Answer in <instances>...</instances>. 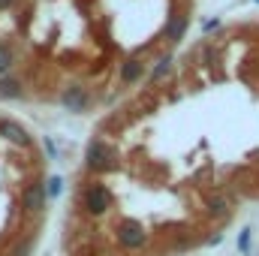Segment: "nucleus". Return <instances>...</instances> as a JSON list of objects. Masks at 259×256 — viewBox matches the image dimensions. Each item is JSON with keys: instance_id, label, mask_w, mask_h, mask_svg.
I'll return each instance as SVG.
<instances>
[{"instance_id": "9d476101", "label": "nucleus", "mask_w": 259, "mask_h": 256, "mask_svg": "<svg viewBox=\"0 0 259 256\" xmlns=\"http://www.w3.org/2000/svg\"><path fill=\"white\" fill-rule=\"evenodd\" d=\"M24 97V84L15 75H3L0 78V100H21Z\"/></svg>"}, {"instance_id": "20e7f679", "label": "nucleus", "mask_w": 259, "mask_h": 256, "mask_svg": "<svg viewBox=\"0 0 259 256\" xmlns=\"http://www.w3.org/2000/svg\"><path fill=\"white\" fill-rule=\"evenodd\" d=\"M58 103L64 106L66 112H72V115H84V112L91 109V91H88L84 84L72 81V84H66L64 91H61Z\"/></svg>"}, {"instance_id": "a211bd4d", "label": "nucleus", "mask_w": 259, "mask_h": 256, "mask_svg": "<svg viewBox=\"0 0 259 256\" xmlns=\"http://www.w3.org/2000/svg\"><path fill=\"white\" fill-rule=\"evenodd\" d=\"M256 3H259V0H256Z\"/></svg>"}, {"instance_id": "4468645a", "label": "nucleus", "mask_w": 259, "mask_h": 256, "mask_svg": "<svg viewBox=\"0 0 259 256\" xmlns=\"http://www.w3.org/2000/svg\"><path fill=\"white\" fill-rule=\"evenodd\" d=\"M250 241H253V229L244 226V229L238 232V250H241V253H250Z\"/></svg>"}, {"instance_id": "ddd939ff", "label": "nucleus", "mask_w": 259, "mask_h": 256, "mask_svg": "<svg viewBox=\"0 0 259 256\" xmlns=\"http://www.w3.org/2000/svg\"><path fill=\"white\" fill-rule=\"evenodd\" d=\"M61 193H64V178H61V175H52V178L46 181V196H49V199H58Z\"/></svg>"}, {"instance_id": "7ed1b4c3", "label": "nucleus", "mask_w": 259, "mask_h": 256, "mask_svg": "<svg viewBox=\"0 0 259 256\" xmlns=\"http://www.w3.org/2000/svg\"><path fill=\"white\" fill-rule=\"evenodd\" d=\"M115 241H118V247L121 250H130V253H136V250H145L148 247V241H151V235H148V229L139 223V220H121L118 226H115Z\"/></svg>"}, {"instance_id": "423d86ee", "label": "nucleus", "mask_w": 259, "mask_h": 256, "mask_svg": "<svg viewBox=\"0 0 259 256\" xmlns=\"http://www.w3.org/2000/svg\"><path fill=\"white\" fill-rule=\"evenodd\" d=\"M0 136L6 142L18 145V148H30V133L21 127V124H15V121H0Z\"/></svg>"}, {"instance_id": "f3484780", "label": "nucleus", "mask_w": 259, "mask_h": 256, "mask_svg": "<svg viewBox=\"0 0 259 256\" xmlns=\"http://www.w3.org/2000/svg\"><path fill=\"white\" fill-rule=\"evenodd\" d=\"M9 6H15V0H0V12H3V9H9Z\"/></svg>"}, {"instance_id": "f8f14e48", "label": "nucleus", "mask_w": 259, "mask_h": 256, "mask_svg": "<svg viewBox=\"0 0 259 256\" xmlns=\"http://www.w3.org/2000/svg\"><path fill=\"white\" fill-rule=\"evenodd\" d=\"M169 69H172V58L166 55V58H160V61H157V66L151 69V75H148V78H151V84H157V81H163V78L169 75Z\"/></svg>"}, {"instance_id": "1a4fd4ad", "label": "nucleus", "mask_w": 259, "mask_h": 256, "mask_svg": "<svg viewBox=\"0 0 259 256\" xmlns=\"http://www.w3.org/2000/svg\"><path fill=\"white\" fill-rule=\"evenodd\" d=\"M187 33V15L184 12H172L169 21H166V39L169 42H181Z\"/></svg>"}, {"instance_id": "f257e3e1", "label": "nucleus", "mask_w": 259, "mask_h": 256, "mask_svg": "<svg viewBox=\"0 0 259 256\" xmlns=\"http://www.w3.org/2000/svg\"><path fill=\"white\" fill-rule=\"evenodd\" d=\"M121 163V154L115 145H109L106 139H91L88 148H84V169L94 172V175H106V172H115Z\"/></svg>"}, {"instance_id": "39448f33", "label": "nucleus", "mask_w": 259, "mask_h": 256, "mask_svg": "<svg viewBox=\"0 0 259 256\" xmlns=\"http://www.w3.org/2000/svg\"><path fill=\"white\" fill-rule=\"evenodd\" d=\"M46 205H49V196H46V181H30L24 193H21V208L27 211V214H39V211H46Z\"/></svg>"}, {"instance_id": "0eeeda50", "label": "nucleus", "mask_w": 259, "mask_h": 256, "mask_svg": "<svg viewBox=\"0 0 259 256\" xmlns=\"http://www.w3.org/2000/svg\"><path fill=\"white\" fill-rule=\"evenodd\" d=\"M145 72H148V66L142 64L139 58H127L121 64V84H139L145 78Z\"/></svg>"}, {"instance_id": "9b49d317", "label": "nucleus", "mask_w": 259, "mask_h": 256, "mask_svg": "<svg viewBox=\"0 0 259 256\" xmlns=\"http://www.w3.org/2000/svg\"><path fill=\"white\" fill-rule=\"evenodd\" d=\"M15 61H18V58H15V49H12L9 42H0V78L9 75V69L15 66Z\"/></svg>"}, {"instance_id": "2eb2a0df", "label": "nucleus", "mask_w": 259, "mask_h": 256, "mask_svg": "<svg viewBox=\"0 0 259 256\" xmlns=\"http://www.w3.org/2000/svg\"><path fill=\"white\" fill-rule=\"evenodd\" d=\"M220 27V18H208L205 24H202V33H211V30H217Z\"/></svg>"}, {"instance_id": "dca6fc26", "label": "nucleus", "mask_w": 259, "mask_h": 256, "mask_svg": "<svg viewBox=\"0 0 259 256\" xmlns=\"http://www.w3.org/2000/svg\"><path fill=\"white\" fill-rule=\"evenodd\" d=\"M220 241H223V232H214V235H208V241H205V244H211V247H217Z\"/></svg>"}, {"instance_id": "f03ea898", "label": "nucleus", "mask_w": 259, "mask_h": 256, "mask_svg": "<svg viewBox=\"0 0 259 256\" xmlns=\"http://www.w3.org/2000/svg\"><path fill=\"white\" fill-rule=\"evenodd\" d=\"M115 205V196L112 190L103 184V181H91L84 190H81V211L88 217H106Z\"/></svg>"}, {"instance_id": "6e6552de", "label": "nucleus", "mask_w": 259, "mask_h": 256, "mask_svg": "<svg viewBox=\"0 0 259 256\" xmlns=\"http://www.w3.org/2000/svg\"><path fill=\"white\" fill-rule=\"evenodd\" d=\"M229 211H232V202H229V196L217 193V196H208V199H205V214H208V217H217V220H223V217H229Z\"/></svg>"}]
</instances>
